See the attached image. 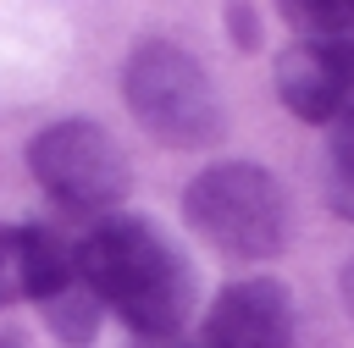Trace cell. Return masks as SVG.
Instances as JSON below:
<instances>
[{
	"mask_svg": "<svg viewBox=\"0 0 354 348\" xmlns=\"http://www.w3.org/2000/svg\"><path fill=\"white\" fill-rule=\"evenodd\" d=\"M77 282L100 309L144 337H166L194 309V271L149 221L111 215L77 243Z\"/></svg>",
	"mask_w": 354,
	"mask_h": 348,
	"instance_id": "obj_1",
	"label": "cell"
},
{
	"mask_svg": "<svg viewBox=\"0 0 354 348\" xmlns=\"http://www.w3.org/2000/svg\"><path fill=\"white\" fill-rule=\"evenodd\" d=\"M122 94H127V110L138 116V127L171 149H199L227 133V105H221L210 72L166 39H144L127 55Z\"/></svg>",
	"mask_w": 354,
	"mask_h": 348,
	"instance_id": "obj_2",
	"label": "cell"
},
{
	"mask_svg": "<svg viewBox=\"0 0 354 348\" xmlns=\"http://www.w3.org/2000/svg\"><path fill=\"white\" fill-rule=\"evenodd\" d=\"M183 215L227 260H271L288 243V199L277 177L249 160L199 171L183 193Z\"/></svg>",
	"mask_w": 354,
	"mask_h": 348,
	"instance_id": "obj_3",
	"label": "cell"
},
{
	"mask_svg": "<svg viewBox=\"0 0 354 348\" xmlns=\"http://www.w3.org/2000/svg\"><path fill=\"white\" fill-rule=\"evenodd\" d=\"M28 166L39 188L61 210H77V215H111L133 182L122 144L94 122H50L28 144Z\"/></svg>",
	"mask_w": 354,
	"mask_h": 348,
	"instance_id": "obj_4",
	"label": "cell"
},
{
	"mask_svg": "<svg viewBox=\"0 0 354 348\" xmlns=\"http://www.w3.org/2000/svg\"><path fill=\"white\" fill-rule=\"evenodd\" d=\"M277 94L293 116L354 127V39H299L277 55Z\"/></svg>",
	"mask_w": 354,
	"mask_h": 348,
	"instance_id": "obj_5",
	"label": "cell"
},
{
	"mask_svg": "<svg viewBox=\"0 0 354 348\" xmlns=\"http://www.w3.org/2000/svg\"><path fill=\"white\" fill-rule=\"evenodd\" d=\"M205 348H293V298L271 276H243L216 293Z\"/></svg>",
	"mask_w": 354,
	"mask_h": 348,
	"instance_id": "obj_6",
	"label": "cell"
},
{
	"mask_svg": "<svg viewBox=\"0 0 354 348\" xmlns=\"http://www.w3.org/2000/svg\"><path fill=\"white\" fill-rule=\"evenodd\" d=\"M72 282H77V249H66L55 232H44V226L0 232V304H11V298L50 304Z\"/></svg>",
	"mask_w": 354,
	"mask_h": 348,
	"instance_id": "obj_7",
	"label": "cell"
},
{
	"mask_svg": "<svg viewBox=\"0 0 354 348\" xmlns=\"http://www.w3.org/2000/svg\"><path fill=\"white\" fill-rule=\"evenodd\" d=\"M282 17L304 39H354V6L348 0H293V6H282Z\"/></svg>",
	"mask_w": 354,
	"mask_h": 348,
	"instance_id": "obj_8",
	"label": "cell"
},
{
	"mask_svg": "<svg viewBox=\"0 0 354 348\" xmlns=\"http://www.w3.org/2000/svg\"><path fill=\"white\" fill-rule=\"evenodd\" d=\"M326 199L337 215L354 221V127L337 133V144L326 149Z\"/></svg>",
	"mask_w": 354,
	"mask_h": 348,
	"instance_id": "obj_9",
	"label": "cell"
},
{
	"mask_svg": "<svg viewBox=\"0 0 354 348\" xmlns=\"http://www.w3.org/2000/svg\"><path fill=\"white\" fill-rule=\"evenodd\" d=\"M343 293H348V309H354V265H348V276H343Z\"/></svg>",
	"mask_w": 354,
	"mask_h": 348,
	"instance_id": "obj_10",
	"label": "cell"
},
{
	"mask_svg": "<svg viewBox=\"0 0 354 348\" xmlns=\"http://www.w3.org/2000/svg\"><path fill=\"white\" fill-rule=\"evenodd\" d=\"M0 348H11V342H0Z\"/></svg>",
	"mask_w": 354,
	"mask_h": 348,
	"instance_id": "obj_11",
	"label": "cell"
}]
</instances>
